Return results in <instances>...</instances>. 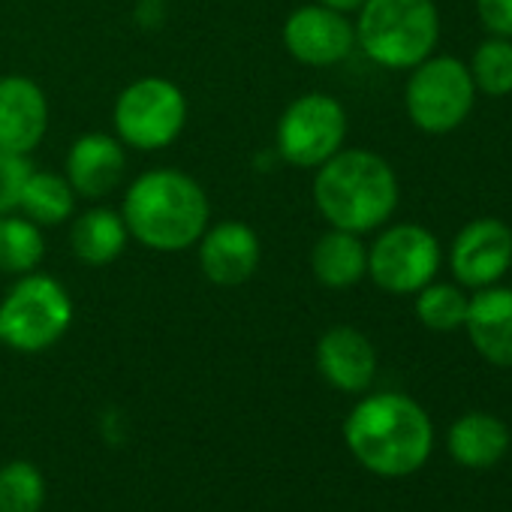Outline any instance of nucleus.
Returning <instances> with one entry per match:
<instances>
[{"mask_svg":"<svg viewBox=\"0 0 512 512\" xmlns=\"http://www.w3.org/2000/svg\"><path fill=\"white\" fill-rule=\"evenodd\" d=\"M118 139L139 151L172 145L187 121V100L178 85L160 76L136 79L121 91L112 112Z\"/></svg>","mask_w":512,"mask_h":512,"instance_id":"nucleus-7","label":"nucleus"},{"mask_svg":"<svg viewBox=\"0 0 512 512\" xmlns=\"http://www.w3.org/2000/svg\"><path fill=\"white\" fill-rule=\"evenodd\" d=\"M127 169V157L121 148V139L106 133H85L70 145L67 154V181L73 190L85 199L109 196Z\"/></svg>","mask_w":512,"mask_h":512,"instance_id":"nucleus-16","label":"nucleus"},{"mask_svg":"<svg viewBox=\"0 0 512 512\" xmlns=\"http://www.w3.org/2000/svg\"><path fill=\"white\" fill-rule=\"evenodd\" d=\"M323 7H332V10H338V13H356L365 0H320Z\"/></svg>","mask_w":512,"mask_h":512,"instance_id":"nucleus-27","label":"nucleus"},{"mask_svg":"<svg viewBox=\"0 0 512 512\" xmlns=\"http://www.w3.org/2000/svg\"><path fill=\"white\" fill-rule=\"evenodd\" d=\"M46 253L43 232L34 220L19 214H0V272L31 275Z\"/></svg>","mask_w":512,"mask_h":512,"instance_id":"nucleus-21","label":"nucleus"},{"mask_svg":"<svg viewBox=\"0 0 512 512\" xmlns=\"http://www.w3.org/2000/svg\"><path fill=\"white\" fill-rule=\"evenodd\" d=\"M476 16L491 37L512 40V0H476Z\"/></svg>","mask_w":512,"mask_h":512,"instance_id":"nucleus-26","label":"nucleus"},{"mask_svg":"<svg viewBox=\"0 0 512 512\" xmlns=\"http://www.w3.org/2000/svg\"><path fill=\"white\" fill-rule=\"evenodd\" d=\"M31 172L34 169L25 154L0 151V214H13L19 208L22 190Z\"/></svg>","mask_w":512,"mask_h":512,"instance_id":"nucleus-25","label":"nucleus"},{"mask_svg":"<svg viewBox=\"0 0 512 512\" xmlns=\"http://www.w3.org/2000/svg\"><path fill=\"white\" fill-rule=\"evenodd\" d=\"M311 272L329 290H347L368 275V247L356 232L329 229L311 250Z\"/></svg>","mask_w":512,"mask_h":512,"instance_id":"nucleus-17","label":"nucleus"},{"mask_svg":"<svg viewBox=\"0 0 512 512\" xmlns=\"http://www.w3.org/2000/svg\"><path fill=\"white\" fill-rule=\"evenodd\" d=\"M467 299L461 287L455 284H428L416 293V317L422 326L434 332H455L464 326Z\"/></svg>","mask_w":512,"mask_h":512,"instance_id":"nucleus-23","label":"nucleus"},{"mask_svg":"<svg viewBox=\"0 0 512 512\" xmlns=\"http://www.w3.org/2000/svg\"><path fill=\"white\" fill-rule=\"evenodd\" d=\"M398 178L392 166L365 148L338 151L314 178L317 211L332 223V229L371 232L383 226L398 208Z\"/></svg>","mask_w":512,"mask_h":512,"instance_id":"nucleus-3","label":"nucleus"},{"mask_svg":"<svg viewBox=\"0 0 512 512\" xmlns=\"http://www.w3.org/2000/svg\"><path fill=\"white\" fill-rule=\"evenodd\" d=\"M344 440L362 467L395 479L416 473L428 461L434 428L413 398L380 392L353 407L344 422Z\"/></svg>","mask_w":512,"mask_h":512,"instance_id":"nucleus-1","label":"nucleus"},{"mask_svg":"<svg viewBox=\"0 0 512 512\" xmlns=\"http://www.w3.org/2000/svg\"><path fill=\"white\" fill-rule=\"evenodd\" d=\"M73 323L70 293L49 275H25L0 305V341L19 353L55 347Z\"/></svg>","mask_w":512,"mask_h":512,"instance_id":"nucleus-5","label":"nucleus"},{"mask_svg":"<svg viewBox=\"0 0 512 512\" xmlns=\"http://www.w3.org/2000/svg\"><path fill=\"white\" fill-rule=\"evenodd\" d=\"M121 217L139 244L178 253L193 247L208 229V199L181 169H151L127 187Z\"/></svg>","mask_w":512,"mask_h":512,"instance_id":"nucleus-2","label":"nucleus"},{"mask_svg":"<svg viewBox=\"0 0 512 512\" xmlns=\"http://www.w3.org/2000/svg\"><path fill=\"white\" fill-rule=\"evenodd\" d=\"M284 46L308 67H335L350 58L356 46V28L332 7H302L284 25Z\"/></svg>","mask_w":512,"mask_h":512,"instance_id":"nucleus-11","label":"nucleus"},{"mask_svg":"<svg viewBox=\"0 0 512 512\" xmlns=\"http://www.w3.org/2000/svg\"><path fill=\"white\" fill-rule=\"evenodd\" d=\"M127 238H130V232L124 226V217L112 208L85 211L73 223V232H70L73 253L85 266H94V269L115 263L127 247Z\"/></svg>","mask_w":512,"mask_h":512,"instance_id":"nucleus-19","label":"nucleus"},{"mask_svg":"<svg viewBox=\"0 0 512 512\" xmlns=\"http://www.w3.org/2000/svg\"><path fill=\"white\" fill-rule=\"evenodd\" d=\"M46 500L43 473L31 461L0 467V512H40Z\"/></svg>","mask_w":512,"mask_h":512,"instance_id":"nucleus-24","label":"nucleus"},{"mask_svg":"<svg viewBox=\"0 0 512 512\" xmlns=\"http://www.w3.org/2000/svg\"><path fill=\"white\" fill-rule=\"evenodd\" d=\"M49 130V103L28 76L0 79V151L31 154Z\"/></svg>","mask_w":512,"mask_h":512,"instance_id":"nucleus-13","label":"nucleus"},{"mask_svg":"<svg viewBox=\"0 0 512 512\" xmlns=\"http://www.w3.org/2000/svg\"><path fill=\"white\" fill-rule=\"evenodd\" d=\"M440 13L434 0H365L359 7L356 43L386 70H413L434 55Z\"/></svg>","mask_w":512,"mask_h":512,"instance_id":"nucleus-4","label":"nucleus"},{"mask_svg":"<svg viewBox=\"0 0 512 512\" xmlns=\"http://www.w3.org/2000/svg\"><path fill=\"white\" fill-rule=\"evenodd\" d=\"M260 256V238L238 220H223L199 238V266L217 287H241L250 281L260 269Z\"/></svg>","mask_w":512,"mask_h":512,"instance_id":"nucleus-12","label":"nucleus"},{"mask_svg":"<svg viewBox=\"0 0 512 512\" xmlns=\"http://www.w3.org/2000/svg\"><path fill=\"white\" fill-rule=\"evenodd\" d=\"M19 208L37 226H58L73 217L76 211V190L67 175L55 172H31L22 190Z\"/></svg>","mask_w":512,"mask_h":512,"instance_id":"nucleus-20","label":"nucleus"},{"mask_svg":"<svg viewBox=\"0 0 512 512\" xmlns=\"http://www.w3.org/2000/svg\"><path fill=\"white\" fill-rule=\"evenodd\" d=\"M347 112L329 94H305L278 121V151L299 169H317L344 148Z\"/></svg>","mask_w":512,"mask_h":512,"instance_id":"nucleus-9","label":"nucleus"},{"mask_svg":"<svg viewBox=\"0 0 512 512\" xmlns=\"http://www.w3.org/2000/svg\"><path fill=\"white\" fill-rule=\"evenodd\" d=\"M509 449L506 425L491 413H464L449 428V452L458 464L482 470L497 464Z\"/></svg>","mask_w":512,"mask_h":512,"instance_id":"nucleus-18","label":"nucleus"},{"mask_svg":"<svg viewBox=\"0 0 512 512\" xmlns=\"http://www.w3.org/2000/svg\"><path fill=\"white\" fill-rule=\"evenodd\" d=\"M476 103V85L464 61L449 55H431L410 70L404 88V106L422 133L446 136L458 130Z\"/></svg>","mask_w":512,"mask_h":512,"instance_id":"nucleus-6","label":"nucleus"},{"mask_svg":"<svg viewBox=\"0 0 512 512\" xmlns=\"http://www.w3.org/2000/svg\"><path fill=\"white\" fill-rule=\"evenodd\" d=\"M443 263L440 241L419 223H395L368 247V275L389 296H416Z\"/></svg>","mask_w":512,"mask_h":512,"instance_id":"nucleus-8","label":"nucleus"},{"mask_svg":"<svg viewBox=\"0 0 512 512\" xmlns=\"http://www.w3.org/2000/svg\"><path fill=\"white\" fill-rule=\"evenodd\" d=\"M476 353L497 365L512 368V287H482L467 299L464 326Z\"/></svg>","mask_w":512,"mask_h":512,"instance_id":"nucleus-14","label":"nucleus"},{"mask_svg":"<svg viewBox=\"0 0 512 512\" xmlns=\"http://www.w3.org/2000/svg\"><path fill=\"white\" fill-rule=\"evenodd\" d=\"M317 368L335 389L365 392L377 374V350L359 329L335 326L317 344Z\"/></svg>","mask_w":512,"mask_h":512,"instance_id":"nucleus-15","label":"nucleus"},{"mask_svg":"<svg viewBox=\"0 0 512 512\" xmlns=\"http://www.w3.org/2000/svg\"><path fill=\"white\" fill-rule=\"evenodd\" d=\"M470 79L476 91L488 97H509L512 94V40L488 37L476 46L470 64Z\"/></svg>","mask_w":512,"mask_h":512,"instance_id":"nucleus-22","label":"nucleus"},{"mask_svg":"<svg viewBox=\"0 0 512 512\" xmlns=\"http://www.w3.org/2000/svg\"><path fill=\"white\" fill-rule=\"evenodd\" d=\"M449 269L467 290L500 284L512 269V226L500 217L470 220L452 241Z\"/></svg>","mask_w":512,"mask_h":512,"instance_id":"nucleus-10","label":"nucleus"}]
</instances>
